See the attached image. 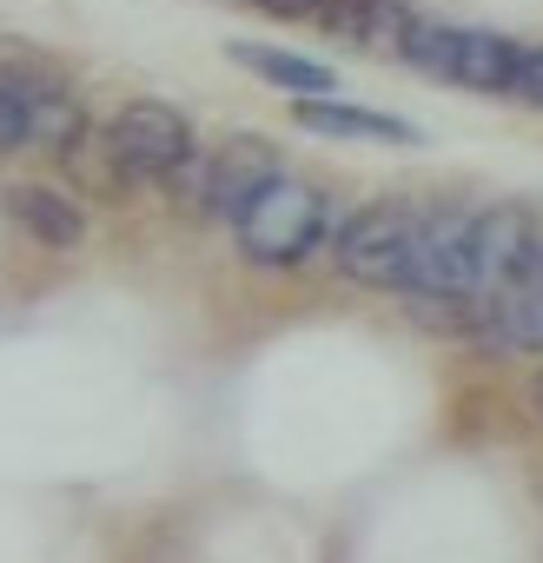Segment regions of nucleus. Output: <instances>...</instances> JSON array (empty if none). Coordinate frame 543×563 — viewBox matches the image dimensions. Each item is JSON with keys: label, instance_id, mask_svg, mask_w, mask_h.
<instances>
[{"label": "nucleus", "instance_id": "f257e3e1", "mask_svg": "<svg viewBox=\"0 0 543 563\" xmlns=\"http://www.w3.org/2000/svg\"><path fill=\"white\" fill-rule=\"evenodd\" d=\"M339 232L332 219V192L299 179V173H279L239 219H232V239H239V258L258 265V272H292L306 265L312 252H325Z\"/></svg>", "mask_w": 543, "mask_h": 563}, {"label": "nucleus", "instance_id": "f03ea898", "mask_svg": "<svg viewBox=\"0 0 543 563\" xmlns=\"http://www.w3.org/2000/svg\"><path fill=\"white\" fill-rule=\"evenodd\" d=\"M405 67L444 80V87H464V93H484V100H510L517 87V67H523V41L497 34V27H444V21H411L405 47H398Z\"/></svg>", "mask_w": 543, "mask_h": 563}, {"label": "nucleus", "instance_id": "7ed1b4c3", "mask_svg": "<svg viewBox=\"0 0 543 563\" xmlns=\"http://www.w3.org/2000/svg\"><path fill=\"white\" fill-rule=\"evenodd\" d=\"M418 219H424V206H411V199H365L358 212L339 219V232H332V265L352 278V286L405 292L411 252H418Z\"/></svg>", "mask_w": 543, "mask_h": 563}, {"label": "nucleus", "instance_id": "20e7f679", "mask_svg": "<svg viewBox=\"0 0 543 563\" xmlns=\"http://www.w3.org/2000/svg\"><path fill=\"white\" fill-rule=\"evenodd\" d=\"M107 146H113V159L126 166V179L133 186H159L199 140H192V120L173 107V100H126L107 126Z\"/></svg>", "mask_w": 543, "mask_h": 563}, {"label": "nucleus", "instance_id": "39448f33", "mask_svg": "<svg viewBox=\"0 0 543 563\" xmlns=\"http://www.w3.org/2000/svg\"><path fill=\"white\" fill-rule=\"evenodd\" d=\"M470 225H477V206H424L405 292H470V299H484V286H477V252H470Z\"/></svg>", "mask_w": 543, "mask_h": 563}, {"label": "nucleus", "instance_id": "423d86ee", "mask_svg": "<svg viewBox=\"0 0 543 563\" xmlns=\"http://www.w3.org/2000/svg\"><path fill=\"white\" fill-rule=\"evenodd\" d=\"M279 173H286V159H279V146H272L265 133H232V140H219V146H206V192H199V212L232 225Z\"/></svg>", "mask_w": 543, "mask_h": 563}, {"label": "nucleus", "instance_id": "0eeeda50", "mask_svg": "<svg viewBox=\"0 0 543 563\" xmlns=\"http://www.w3.org/2000/svg\"><path fill=\"white\" fill-rule=\"evenodd\" d=\"M536 232H543V219H536L523 199H497V206H477V225H470V252H477V286H484V299H490V292H510L517 278H523Z\"/></svg>", "mask_w": 543, "mask_h": 563}, {"label": "nucleus", "instance_id": "6e6552de", "mask_svg": "<svg viewBox=\"0 0 543 563\" xmlns=\"http://www.w3.org/2000/svg\"><path fill=\"white\" fill-rule=\"evenodd\" d=\"M0 212H8L34 245H47V252H74V245L87 239V212H80V199L60 192V186H41V179L8 186V192H0Z\"/></svg>", "mask_w": 543, "mask_h": 563}, {"label": "nucleus", "instance_id": "1a4fd4ad", "mask_svg": "<svg viewBox=\"0 0 543 563\" xmlns=\"http://www.w3.org/2000/svg\"><path fill=\"white\" fill-rule=\"evenodd\" d=\"M292 120L306 133H325V140H365V146H418L424 133L398 113H372V107H352L339 93H312V100H292Z\"/></svg>", "mask_w": 543, "mask_h": 563}, {"label": "nucleus", "instance_id": "9d476101", "mask_svg": "<svg viewBox=\"0 0 543 563\" xmlns=\"http://www.w3.org/2000/svg\"><path fill=\"white\" fill-rule=\"evenodd\" d=\"M411 8L405 0H332V8L319 14V27L339 41V47H358V54H391L398 60V47H405V34H411Z\"/></svg>", "mask_w": 543, "mask_h": 563}, {"label": "nucleus", "instance_id": "9b49d317", "mask_svg": "<svg viewBox=\"0 0 543 563\" xmlns=\"http://www.w3.org/2000/svg\"><path fill=\"white\" fill-rule=\"evenodd\" d=\"M225 54H232L245 74H258V80H272V87H286V93H299V100L339 93V74H332L325 60H306V54H286V47H258V41H225Z\"/></svg>", "mask_w": 543, "mask_h": 563}, {"label": "nucleus", "instance_id": "f8f14e48", "mask_svg": "<svg viewBox=\"0 0 543 563\" xmlns=\"http://www.w3.org/2000/svg\"><path fill=\"white\" fill-rule=\"evenodd\" d=\"M47 67L41 60H0V159L34 146V93Z\"/></svg>", "mask_w": 543, "mask_h": 563}, {"label": "nucleus", "instance_id": "ddd939ff", "mask_svg": "<svg viewBox=\"0 0 543 563\" xmlns=\"http://www.w3.org/2000/svg\"><path fill=\"white\" fill-rule=\"evenodd\" d=\"M517 107L543 113V47H523V67H517V87H510Z\"/></svg>", "mask_w": 543, "mask_h": 563}, {"label": "nucleus", "instance_id": "4468645a", "mask_svg": "<svg viewBox=\"0 0 543 563\" xmlns=\"http://www.w3.org/2000/svg\"><path fill=\"white\" fill-rule=\"evenodd\" d=\"M258 14H272V21H319L332 0H252Z\"/></svg>", "mask_w": 543, "mask_h": 563}, {"label": "nucleus", "instance_id": "2eb2a0df", "mask_svg": "<svg viewBox=\"0 0 543 563\" xmlns=\"http://www.w3.org/2000/svg\"><path fill=\"white\" fill-rule=\"evenodd\" d=\"M517 286L543 292V232H536V245H530V265H523V278H517Z\"/></svg>", "mask_w": 543, "mask_h": 563}, {"label": "nucleus", "instance_id": "dca6fc26", "mask_svg": "<svg viewBox=\"0 0 543 563\" xmlns=\"http://www.w3.org/2000/svg\"><path fill=\"white\" fill-rule=\"evenodd\" d=\"M530 411L543 418V365H536V378H530Z\"/></svg>", "mask_w": 543, "mask_h": 563}]
</instances>
